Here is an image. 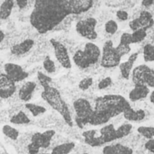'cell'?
Instances as JSON below:
<instances>
[{"mask_svg": "<svg viewBox=\"0 0 154 154\" xmlns=\"http://www.w3.org/2000/svg\"><path fill=\"white\" fill-rule=\"evenodd\" d=\"M69 15L67 0H36L29 22L39 33L44 34L55 29Z\"/></svg>", "mask_w": 154, "mask_h": 154, "instance_id": "1", "label": "cell"}, {"mask_svg": "<svg viewBox=\"0 0 154 154\" xmlns=\"http://www.w3.org/2000/svg\"><path fill=\"white\" fill-rule=\"evenodd\" d=\"M132 107L130 103L120 95H105L98 97L95 101V106L88 125L98 126L106 125L113 117L123 114Z\"/></svg>", "mask_w": 154, "mask_h": 154, "instance_id": "2", "label": "cell"}, {"mask_svg": "<svg viewBox=\"0 0 154 154\" xmlns=\"http://www.w3.org/2000/svg\"><path fill=\"white\" fill-rule=\"evenodd\" d=\"M37 79L42 88L41 94L42 98L56 112L60 114L63 121L69 127H73L74 120L70 114L69 106L61 97L60 90L52 85V79L47 74L39 71L37 73Z\"/></svg>", "mask_w": 154, "mask_h": 154, "instance_id": "3", "label": "cell"}, {"mask_svg": "<svg viewBox=\"0 0 154 154\" xmlns=\"http://www.w3.org/2000/svg\"><path fill=\"white\" fill-rule=\"evenodd\" d=\"M100 59L101 50L92 42H87L84 49L77 51L72 57L74 64L80 69H87L89 67L96 65Z\"/></svg>", "mask_w": 154, "mask_h": 154, "instance_id": "4", "label": "cell"}, {"mask_svg": "<svg viewBox=\"0 0 154 154\" xmlns=\"http://www.w3.org/2000/svg\"><path fill=\"white\" fill-rule=\"evenodd\" d=\"M73 108L75 111L74 123L79 128L83 129L86 125H88L94 108L91 106L90 102L83 97L78 98L77 100L74 101Z\"/></svg>", "mask_w": 154, "mask_h": 154, "instance_id": "5", "label": "cell"}, {"mask_svg": "<svg viewBox=\"0 0 154 154\" xmlns=\"http://www.w3.org/2000/svg\"><path fill=\"white\" fill-rule=\"evenodd\" d=\"M56 133L54 130H46L42 133H34L27 144V152L29 154H38L41 149H46L50 146Z\"/></svg>", "mask_w": 154, "mask_h": 154, "instance_id": "6", "label": "cell"}, {"mask_svg": "<svg viewBox=\"0 0 154 154\" xmlns=\"http://www.w3.org/2000/svg\"><path fill=\"white\" fill-rule=\"evenodd\" d=\"M121 57L116 51V47L112 41H106L101 51L100 65L105 69H112L117 67L121 63Z\"/></svg>", "mask_w": 154, "mask_h": 154, "instance_id": "7", "label": "cell"}, {"mask_svg": "<svg viewBox=\"0 0 154 154\" xmlns=\"http://www.w3.org/2000/svg\"><path fill=\"white\" fill-rule=\"evenodd\" d=\"M97 24V21L96 18L88 17L76 23V32L82 38H85L89 42L95 41L97 38V32L96 31Z\"/></svg>", "mask_w": 154, "mask_h": 154, "instance_id": "8", "label": "cell"}, {"mask_svg": "<svg viewBox=\"0 0 154 154\" xmlns=\"http://www.w3.org/2000/svg\"><path fill=\"white\" fill-rule=\"evenodd\" d=\"M50 42L53 48L54 55L59 64L66 69H71L72 61H71V59L69 57V54L66 46L56 39H51Z\"/></svg>", "mask_w": 154, "mask_h": 154, "instance_id": "9", "label": "cell"}, {"mask_svg": "<svg viewBox=\"0 0 154 154\" xmlns=\"http://www.w3.org/2000/svg\"><path fill=\"white\" fill-rule=\"evenodd\" d=\"M4 73L15 84L23 81L29 76L28 72H26L22 66L13 62L5 63L4 65Z\"/></svg>", "mask_w": 154, "mask_h": 154, "instance_id": "10", "label": "cell"}, {"mask_svg": "<svg viewBox=\"0 0 154 154\" xmlns=\"http://www.w3.org/2000/svg\"><path fill=\"white\" fill-rule=\"evenodd\" d=\"M153 25L154 19L152 14L148 11H142L137 18L132 20L129 23V27L133 32L140 29H143L147 31L148 29L152 28Z\"/></svg>", "mask_w": 154, "mask_h": 154, "instance_id": "11", "label": "cell"}, {"mask_svg": "<svg viewBox=\"0 0 154 154\" xmlns=\"http://www.w3.org/2000/svg\"><path fill=\"white\" fill-rule=\"evenodd\" d=\"M16 84L5 73H0V99H9L16 92Z\"/></svg>", "mask_w": 154, "mask_h": 154, "instance_id": "12", "label": "cell"}, {"mask_svg": "<svg viewBox=\"0 0 154 154\" xmlns=\"http://www.w3.org/2000/svg\"><path fill=\"white\" fill-rule=\"evenodd\" d=\"M94 5L92 0H67L69 14L79 15L89 11Z\"/></svg>", "mask_w": 154, "mask_h": 154, "instance_id": "13", "label": "cell"}, {"mask_svg": "<svg viewBox=\"0 0 154 154\" xmlns=\"http://www.w3.org/2000/svg\"><path fill=\"white\" fill-rule=\"evenodd\" d=\"M36 83L34 81H26L24 82L21 88H19L18 92H17V96L19 100L24 102V103H29V101L32 99L33 93L36 89Z\"/></svg>", "mask_w": 154, "mask_h": 154, "instance_id": "14", "label": "cell"}, {"mask_svg": "<svg viewBox=\"0 0 154 154\" xmlns=\"http://www.w3.org/2000/svg\"><path fill=\"white\" fill-rule=\"evenodd\" d=\"M34 43L35 42L32 39H24L20 42L13 44L10 48V52L14 56L24 55L33 48Z\"/></svg>", "mask_w": 154, "mask_h": 154, "instance_id": "15", "label": "cell"}, {"mask_svg": "<svg viewBox=\"0 0 154 154\" xmlns=\"http://www.w3.org/2000/svg\"><path fill=\"white\" fill-rule=\"evenodd\" d=\"M99 138L103 144H106L109 143H112L116 140H117L116 135V129L115 128L114 125L109 124L102 127L98 130Z\"/></svg>", "mask_w": 154, "mask_h": 154, "instance_id": "16", "label": "cell"}, {"mask_svg": "<svg viewBox=\"0 0 154 154\" xmlns=\"http://www.w3.org/2000/svg\"><path fill=\"white\" fill-rule=\"evenodd\" d=\"M151 68L147 65H140L133 69L132 79L134 85H145L146 77Z\"/></svg>", "mask_w": 154, "mask_h": 154, "instance_id": "17", "label": "cell"}, {"mask_svg": "<svg viewBox=\"0 0 154 154\" xmlns=\"http://www.w3.org/2000/svg\"><path fill=\"white\" fill-rule=\"evenodd\" d=\"M138 56H139V53L134 52V53L130 55V57L128 58V60L126 61L120 63L119 69H120L122 77L125 79H130V76H131V73H132V70H133V68H134V64L136 61Z\"/></svg>", "mask_w": 154, "mask_h": 154, "instance_id": "18", "label": "cell"}, {"mask_svg": "<svg viewBox=\"0 0 154 154\" xmlns=\"http://www.w3.org/2000/svg\"><path fill=\"white\" fill-rule=\"evenodd\" d=\"M150 94V88L146 85H134V88L129 93V99L136 102L146 98Z\"/></svg>", "mask_w": 154, "mask_h": 154, "instance_id": "19", "label": "cell"}, {"mask_svg": "<svg viewBox=\"0 0 154 154\" xmlns=\"http://www.w3.org/2000/svg\"><path fill=\"white\" fill-rule=\"evenodd\" d=\"M82 136H83L85 143L90 147H100L104 145L99 138L98 131L97 130L92 129V130L84 131L82 133Z\"/></svg>", "mask_w": 154, "mask_h": 154, "instance_id": "20", "label": "cell"}, {"mask_svg": "<svg viewBox=\"0 0 154 154\" xmlns=\"http://www.w3.org/2000/svg\"><path fill=\"white\" fill-rule=\"evenodd\" d=\"M103 154H133V150L122 143L106 145L103 148Z\"/></svg>", "mask_w": 154, "mask_h": 154, "instance_id": "21", "label": "cell"}, {"mask_svg": "<svg viewBox=\"0 0 154 154\" xmlns=\"http://www.w3.org/2000/svg\"><path fill=\"white\" fill-rule=\"evenodd\" d=\"M124 117L125 118V120L129 121V122H140L143 121L145 118V111L143 109H138V110H134L132 107L128 108L127 110H125L124 113Z\"/></svg>", "mask_w": 154, "mask_h": 154, "instance_id": "22", "label": "cell"}, {"mask_svg": "<svg viewBox=\"0 0 154 154\" xmlns=\"http://www.w3.org/2000/svg\"><path fill=\"white\" fill-rule=\"evenodd\" d=\"M14 1L13 0H5L3 1L0 5V20H7L12 14L13 9L14 7Z\"/></svg>", "mask_w": 154, "mask_h": 154, "instance_id": "23", "label": "cell"}, {"mask_svg": "<svg viewBox=\"0 0 154 154\" xmlns=\"http://www.w3.org/2000/svg\"><path fill=\"white\" fill-rule=\"evenodd\" d=\"M10 123L15 125H29L31 123V120L27 114L21 110L18 113L14 114V116H10Z\"/></svg>", "mask_w": 154, "mask_h": 154, "instance_id": "24", "label": "cell"}, {"mask_svg": "<svg viewBox=\"0 0 154 154\" xmlns=\"http://www.w3.org/2000/svg\"><path fill=\"white\" fill-rule=\"evenodd\" d=\"M24 107L32 114V116L33 117H38L43 114L46 113L47 109L42 106H40V105H37V104H34V103H25L24 104Z\"/></svg>", "mask_w": 154, "mask_h": 154, "instance_id": "25", "label": "cell"}, {"mask_svg": "<svg viewBox=\"0 0 154 154\" xmlns=\"http://www.w3.org/2000/svg\"><path fill=\"white\" fill-rule=\"evenodd\" d=\"M75 146L76 144L74 143H64L55 146L51 152L53 154H69L73 151Z\"/></svg>", "mask_w": 154, "mask_h": 154, "instance_id": "26", "label": "cell"}, {"mask_svg": "<svg viewBox=\"0 0 154 154\" xmlns=\"http://www.w3.org/2000/svg\"><path fill=\"white\" fill-rule=\"evenodd\" d=\"M2 133L6 138L10 139L11 141H17L20 135L19 131L9 125H5L2 127Z\"/></svg>", "mask_w": 154, "mask_h": 154, "instance_id": "27", "label": "cell"}, {"mask_svg": "<svg viewBox=\"0 0 154 154\" xmlns=\"http://www.w3.org/2000/svg\"><path fill=\"white\" fill-rule=\"evenodd\" d=\"M42 68H43L44 71L46 72V74H47L48 76L51 75V74L55 73V71H56V65H55V62L51 59L50 56H46L45 59L43 60Z\"/></svg>", "mask_w": 154, "mask_h": 154, "instance_id": "28", "label": "cell"}, {"mask_svg": "<svg viewBox=\"0 0 154 154\" xmlns=\"http://www.w3.org/2000/svg\"><path fill=\"white\" fill-rule=\"evenodd\" d=\"M132 129H133V125L131 124H123L122 125H120L116 129L117 139H122V138L129 135L130 133L132 132Z\"/></svg>", "mask_w": 154, "mask_h": 154, "instance_id": "29", "label": "cell"}, {"mask_svg": "<svg viewBox=\"0 0 154 154\" xmlns=\"http://www.w3.org/2000/svg\"><path fill=\"white\" fill-rule=\"evenodd\" d=\"M137 132L140 135L148 139V141L154 139V127L152 126H140Z\"/></svg>", "mask_w": 154, "mask_h": 154, "instance_id": "30", "label": "cell"}, {"mask_svg": "<svg viewBox=\"0 0 154 154\" xmlns=\"http://www.w3.org/2000/svg\"><path fill=\"white\" fill-rule=\"evenodd\" d=\"M143 60L146 62L154 61V45L148 43L143 47Z\"/></svg>", "mask_w": 154, "mask_h": 154, "instance_id": "31", "label": "cell"}, {"mask_svg": "<svg viewBox=\"0 0 154 154\" xmlns=\"http://www.w3.org/2000/svg\"><path fill=\"white\" fill-rule=\"evenodd\" d=\"M132 35V42L133 43H138L143 42L146 36H147V31L143 30V29H140L137 31L133 32V33H131Z\"/></svg>", "mask_w": 154, "mask_h": 154, "instance_id": "32", "label": "cell"}, {"mask_svg": "<svg viewBox=\"0 0 154 154\" xmlns=\"http://www.w3.org/2000/svg\"><path fill=\"white\" fill-rule=\"evenodd\" d=\"M118 30V24L115 20H108L105 23V31L108 34H115Z\"/></svg>", "mask_w": 154, "mask_h": 154, "instance_id": "33", "label": "cell"}, {"mask_svg": "<svg viewBox=\"0 0 154 154\" xmlns=\"http://www.w3.org/2000/svg\"><path fill=\"white\" fill-rule=\"evenodd\" d=\"M93 82L94 81H93V79L91 77H86L79 81V88L82 91H86L91 88V86L93 85Z\"/></svg>", "mask_w": 154, "mask_h": 154, "instance_id": "34", "label": "cell"}, {"mask_svg": "<svg viewBox=\"0 0 154 154\" xmlns=\"http://www.w3.org/2000/svg\"><path fill=\"white\" fill-rule=\"evenodd\" d=\"M116 52L118 53V55L122 58L123 56L128 54V53L131 51V46L124 45V44L119 43V44L116 47Z\"/></svg>", "mask_w": 154, "mask_h": 154, "instance_id": "35", "label": "cell"}, {"mask_svg": "<svg viewBox=\"0 0 154 154\" xmlns=\"http://www.w3.org/2000/svg\"><path fill=\"white\" fill-rule=\"evenodd\" d=\"M113 83V80L110 77H106L103 79H101L99 82H98V85H97V88L100 89V90H103V89H106L108 87H110Z\"/></svg>", "mask_w": 154, "mask_h": 154, "instance_id": "36", "label": "cell"}, {"mask_svg": "<svg viewBox=\"0 0 154 154\" xmlns=\"http://www.w3.org/2000/svg\"><path fill=\"white\" fill-rule=\"evenodd\" d=\"M119 43L124 44V45H128V46H130L131 44H133L131 33H129V32H124L121 35V37H120V42Z\"/></svg>", "mask_w": 154, "mask_h": 154, "instance_id": "37", "label": "cell"}, {"mask_svg": "<svg viewBox=\"0 0 154 154\" xmlns=\"http://www.w3.org/2000/svg\"><path fill=\"white\" fill-rule=\"evenodd\" d=\"M145 85L150 88H154V69H151L150 71L147 74L146 77V81Z\"/></svg>", "mask_w": 154, "mask_h": 154, "instance_id": "38", "label": "cell"}, {"mask_svg": "<svg viewBox=\"0 0 154 154\" xmlns=\"http://www.w3.org/2000/svg\"><path fill=\"white\" fill-rule=\"evenodd\" d=\"M116 17L119 21H126L129 17V14L125 10H118L116 12Z\"/></svg>", "mask_w": 154, "mask_h": 154, "instance_id": "39", "label": "cell"}, {"mask_svg": "<svg viewBox=\"0 0 154 154\" xmlns=\"http://www.w3.org/2000/svg\"><path fill=\"white\" fill-rule=\"evenodd\" d=\"M145 149L147 151H149L151 153L154 154V139L149 140L146 143H145Z\"/></svg>", "mask_w": 154, "mask_h": 154, "instance_id": "40", "label": "cell"}, {"mask_svg": "<svg viewBox=\"0 0 154 154\" xmlns=\"http://www.w3.org/2000/svg\"><path fill=\"white\" fill-rule=\"evenodd\" d=\"M14 3H15V5L18 6V8H19L20 10L24 9L25 7H27V5H28V4H29V2L26 1V0H23V1H14Z\"/></svg>", "mask_w": 154, "mask_h": 154, "instance_id": "41", "label": "cell"}, {"mask_svg": "<svg viewBox=\"0 0 154 154\" xmlns=\"http://www.w3.org/2000/svg\"><path fill=\"white\" fill-rule=\"evenodd\" d=\"M153 1L152 0H144V1H143L142 2V5H143V6H145V7H149V6H151L152 5H153Z\"/></svg>", "mask_w": 154, "mask_h": 154, "instance_id": "42", "label": "cell"}, {"mask_svg": "<svg viewBox=\"0 0 154 154\" xmlns=\"http://www.w3.org/2000/svg\"><path fill=\"white\" fill-rule=\"evenodd\" d=\"M5 38V32H3V30L0 28V43L4 42Z\"/></svg>", "mask_w": 154, "mask_h": 154, "instance_id": "43", "label": "cell"}, {"mask_svg": "<svg viewBox=\"0 0 154 154\" xmlns=\"http://www.w3.org/2000/svg\"><path fill=\"white\" fill-rule=\"evenodd\" d=\"M150 101L152 102V104L154 105V90L150 94Z\"/></svg>", "mask_w": 154, "mask_h": 154, "instance_id": "44", "label": "cell"}, {"mask_svg": "<svg viewBox=\"0 0 154 154\" xmlns=\"http://www.w3.org/2000/svg\"><path fill=\"white\" fill-rule=\"evenodd\" d=\"M42 154H53L52 152H44V153H42Z\"/></svg>", "mask_w": 154, "mask_h": 154, "instance_id": "45", "label": "cell"}, {"mask_svg": "<svg viewBox=\"0 0 154 154\" xmlns=\"http://www.w3.org/2000/svg\"><path fill=\"white\" fill-rule=\"evenodd\" d=\"M72 154H88V153H87V152H83V153H72Z\"/></svg>", "mask_w": 154, "mask_h": 154, "instance_id": "46", "label": "cell"}, {"mask_svg": "<svg viewBox=\"0 0 154 154\" xmlns=\"http://www.w3.org/2000/svg\"><path fill=\"white\" fill-rule=\"evenodd\" d=\"M147 154H152V153H147Z\"/></svg>", "mask_w": 154, "mask_h": 154, "instance_id": "47", "label": "cell"}]
</instances>
